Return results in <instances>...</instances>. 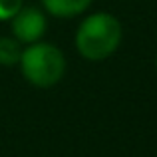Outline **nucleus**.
<instances>
[{
    "label": "nucleus",
    "mask_w": 157,
    "mask_h": 157,
    "mask_svg": "<svg viewBox=\"0 0 157 157\" xmlns=\"http://www.w3.org/2000/svg\"><path fill=\"white\" fill-rule=\"evenodd\" d=\"M18 66L24 80L36 88H52L66 74V58L62 50L42 40L24 48Z\"/></svg>",
    "instance_id": "f03ea898"
},
{
    "label": "nucleus",
    "mask_w": 157,
    "mask_h": 157,
    "mask_svg": "<svg viewBox=\"0 0 157 157\" xmlns=\"http://www.w3.org/2000/svg\"><path fill=\"white\" fill-rule=\"evenodd\" d=\"M44 10L56 18H76L84 14L94 0H40Z\"/></svg>",
    "instance_id": "20e7f679"
},
{
    "label": "nucleus",
    "mask_w": 157,
    "mask_h": 157,
    "mask_svg": "<svg viewBox=\"0 0 157 157\" xmlns=\"http://www.w3.org/2000/svg\"><path fill=\"white\" fill-rule=\"evenodd\" d=\"M24 6V0H0V22H10Z\"/></svg>",
    "instance_id": "423d86ee"
},
{
    "label": "nucleus",
    "mask_w": 157,
    "mask_h": 157,
    "mask_svg": "<svg viewBox=\"0 0 157 157\" xmlns=\"http://www.w3.org/2000/svg\"><path fill=\"white\" fill-rule=\"evenodd\" d=\"M10 22H12V38H16L20 44H26V46L40 42L48 28L46 14L36 6H22V10Z\"/></svg>",
    "instance_id": "7ed1b4c3"
},
{
    "label": "nucleus",
    "mask_w": 157,
    "mask_h": 157,
    "mask_svg": "<svg viewBox=\"0 0 157 157\" xmlns=\"http://www.w3.org/2000/svg\"><path fill=\"white\" fill-rule=\"evenodd\" d=\"M24 48L20 46V42L12 36H2L0 38V66H16L20 62V56H22Z\"/></svg>",
    "instance_id": "39448f33"
},
{
    "label": "nucleus",
    "mask_w": 157,
    "mask_h": 157,
    "mask_svg": "<svg viewBox=\"0 0 157 157\" xmlns=\"http://www.w3.org/2000/svg\"><path fill=\"white\" fill-rule=\"evenodd\" d=\"M123 38V26L109 12L86 16L76 32V50L88 62H104L113 56Z\"/></svg>",
    "instance_id": "f257e3e1"
},
{
    "label": "nucleus",
    "mask_w": 157,
    "mask_h": 157,
    "mask_svg": "<svg viewBox=\"0 0 157 157\" xmlns=\"http://www.w3.org/2000/svg\"><path fill=\"white\" fill-rule=\"evenodd\" d=\"M155 70H157V58H155Z\"/></svg>",
    "instance_id": "0eeeda50"
}]
</instances>
